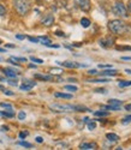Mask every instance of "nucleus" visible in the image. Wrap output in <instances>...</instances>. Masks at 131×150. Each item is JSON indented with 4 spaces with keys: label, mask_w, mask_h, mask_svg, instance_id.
Instances as JSON below:
<instances>
[{
    "label": "nucleus",
    "mask_w": 131,
    "mask_h": 150,
    "mask_svg": "<svg viewBox=\"0 0 131 150\" xmlns=\"http://www.w3.org/2000/svg\"><path fill=\"white\" fill-rule=\"evenodd\" d=\"M108 28L113 34L122 35V34H124L126 31L127 25L120 19H114V21H110L108 22Z\"/></svg>",
    "instance_id": "nucleus-1"
},
{
    "label": "nucleus",
    "mask_w": 131,
    "mask_h": 150,
    "mask_svg": "<svg viewBox=\"0 0 131 150\" xmlns=\"http://www.w3.org/2000/svg\"><path fill=\"white\" fill-rule=\"evenodd\" d=\"M14 7L17 13L24 16L30 10V0H14Z\"/></svg>",
    "instance_id": "nucleus-2"
},
{
    "label": "nucleus",
    "mask_w": 131,
    "mask_h": 150,
    "mask_svg": "<svg viewBox=\"0 0 131 150\" xmlns=\"http://www.w3.org/2000/svg\"><path fill=\"white\" fill-rule=\"evenodd\" d=\"M112 11L115 16H119V17H124L126 18L129 16L127 13V8L125 7V5L122 3V1H115L112 6Z\"/></svg>",
    "instance_id": "nucleus-3"
},
{
    "label": "nucleus",
    "mask_w": 131,
    "mask_h": 150,
    "mask_svg": "<svg viewBox=\"0 0 131 150\" xmlns=\"http://www.w3.org/2000/svg\"><path fill=\"white\" fill-rule=\"evenodd\" d=\"M49 108L53 112H59V113H65L69 110H75V106L72 105H61V103H52L49 105Z\"/></svg>",
    "instance_id": "nucleus-4"
},
{
    "label": "nucleus",
    "mask_w": 131,
    "mask_h": 150,
    "mask_svg": "<svg viewBox=\"0 0 131 150\" xmlns=\"http://www.w3.org/2000/svg\"><path fill=\"white\" fill-rule=\"evenodd\" d=\"M59 65L64 66V67H69V69H77V67H84L85 65L82 64H78V62L75 61H57Z\"/></svg>",
    "instance_id": "nucleus-5"
},
{
    "label": "nucleus",
    "mask_w": 131,
    "mask_h": 150,
    "mask_svg": "<svg viewBox=\"0 0 131 150\" xmlns=\"http://www.w3.org/2000/svg\"><path fill=\"white\" fill-rule=\"evenodd\" d=\"M36 85V82L35 81H30V79H23V84L19 85V89L21 90H30L31 88Z\"/></svg>",
    "instance_id": "nucleus-6"
},
{
    "label": "nucleus",
    "mask_w": 131,
    "mask_h": 150,
    "mask_svg": "<svg viewBox=\"0 0 131 150\" xmlns=\"http://www.w3.org/2000/svg\"><path fill=\"white\" fill-rule=\"evenodd\" d=\"M98 148V144L95 142H83L81 143L80 145V149L82 150H89V149H96Z\"/></svg>",
    "instance_id": "nucleus-7"
},
{
    "label": "nucleus",
    "mask_w": 131,
    "mask_h": 150,
    "mask_svg": "<svg viewBox=\"0 0 131 150\" xmlns=\"http://www.w3.org/2000/svg\"><path fill=\"white\" fill-rule=\"evenodd\" d=\"M78 6L83 11H89L90 10V0H78Z\"/></svg>",
    "instance_id": "nucleus-8"
},
{
    "label": "nucleus",
    "mask_w": 131,
    "mask_h": 150,
    "mask_svg": "<svg viewBox=\"0 0 131 150\" xmlns=\"http://www.w3.org/2000/svg\"><path fill=\"white\" fill-rule=\"evenodd\" d=\"M53 22H54V17L52 16V15H47L43 19H42V24L45 27H51L52 24H53Z\"/></svg>",
    "instance_id": "nucleus-9"
},
{
    "label": "nucleus",
    "mask_w": 131,
    "mask_h": 150,
    "mask_svg": "<svg viewBox=\"0 0 131 150\" xmlns=\"http://www.w3.org/2000/svg\"><path fill=\"white\" fill-rule=\"evenodd\" d=\"M0 117H6V118H12L15 117V112L12 110V108H7L4 112H0Z\"/></svg>",
    "instance_id": "nucleus-10"
},
{
    "label": "nucleus",
    "mask_w": 131,
    "mask_h": 150,
    "mask_svg": "<svg viewBox=\"0 0 131 150\" xmlns=\"http://www.w3.org/2000/svg\"><path fill=\"white\" fill-rule=\"evenodd\" d=\"M3 72H4L5 76H7L9 78H16L17 77V73L14 70H11V69H4Z\"/></svg>",
    "instance_id": "nucleus-11"
},
{
    "label": "nucleus",
    "mask_w": 131,
    "mask_h": 150,
    "mask_svg": "<svg viewBox=\"0 0 131 150\" xmlns=\"http://www.w3.org/2000/svg\"><path fill=\"white\" fill-rule=\"evenodd\" d=\"M100 45L102 47H110L113 45V39H111V37H107L106 40H100Z\"/></svg>",
    "instance_id": "nucleus-12"
},
{
    "label": "nucleus",
    "mask_w": 131,
    "mask_h": 150,
    "mask_svg": "<svg viewBox=\"0 0 131 150\" xmlns=\"http://www.w3.org/2000/svg\"><path fill=\"white\" fill-rule=\"evenodd\" d=\"M35 78H37V79H42V81H45V82L53 81V79H54L53 76H43V74H35Z\"/></svg>",
    "instance_id": "nucleus-13"
},
{
    "label": "nucleus",
    "mask_w": 131,
    "mask_h": 150,
    "mask_svg": "<svg viewBox=\"0 0 131 150\" xmlns=\"http://www.w3.org/2000/svg\"><path fill=\"white\" fill-rule=\"evenodd\" d=\"M106 137H107V139L111 141V142H117L118 139H119V136L115 134V133H107Z\"/></svg>",
    "instance_id": "nucleus-14"
},
{
    "label": "nucleus",
    "mask_w": 131,
    "mask_h": 150,
    "mask_svg": "<svg viewBox=\"0 0 131 150\" xmlns=\"http://www.w3.org/2000/svg\"><path fill=\"white\" fill-rule=\"evenodd\" d=\"M101 76H115L117 71L115 70H107V71H101Z\"/></svg>",
    "instance_id": "nucleus-15"
},
{
    "label": "nucleus",
    "mask_w": 131,
    "mask_h": 150,
    "mask_svg": "<svg viewBox=\"0 0 131 150\" xmlns=\"http://www.w3.org/2000/svg\"><path fill=\"white\" fill-rule=\"evenodd\" d=\"M54 96L56 97H60V98H68V100L72 98V95L71 94H64V93H56Z\"/></svg>",
    "instance_id": "nucleus-16"
},
{
    "label": "nucleus",
    "mask_w": 131,
    "mask_h": 150,
    "mask_svg": "<svg viewBox=\"0 0 131 150\" xmlns=\"http://www.w3.org/2000/svg\"><path fill=\"white\" fill-rule=\"evenodd\" d=\"M38 41H40L42 45H45V46H48V45L52 42L47 36H40V37H38Z\"/></svg>",
    "instance_id": "nucleus-17"
},
{
    "label": "nucleus",
    "mask_w": 131,
    "mask_h": 150,
    "mask_svg": "<svg viewBox=\"0 0 131 150\" xmlns=\"http://www.w3.org/2000/svg\"><path fill=\"white\" fill-rule=\"evenodd\" d=\"M108 103L112 105V106H118V107H120L122 103H123V101H120V100H115V98H111V100H108Z\"/></svg>",
    "instance_id": "nucleus-18"
},
{
    "label": "nucleus",
    "mask_w": 131,
    "mask_h": 150,
    "mask_svg": "<svg viewBox=\"0 0 131 150\" xmlns=\"http://www.w3.org/2000/svg\"><path fill=\"white\" fill-rule=\"evenodd\" d=\"M81 25H82L83 28H88V27L90 25V21H89L88 18H82V19H81Z\"/></svg>",
    "instance_id": "nucleus-19"
},
{
    "label": "nucleus",
    "mask_w": 131,
    "mask_h": 150,
    "mask_svg": "<svg viewBox=\"0 0 131 150\" xmlns=\"http://www.w3.org/2000/svg\"><path fill=\"white\" fill-rule=\"evenodd\" d=\"M96 117H107L108 115V112H105V110H96L94 113Z\"/></svg>",
    "instance_id": "nucleus-20"
},
{
    "label": "nucleus",
    "mask_w": 131,
    "mask_h": 150,
    "mask_svg": "<svg viewBox=\"0 0 131 150\" xmlns=\"http://www.w3.org/2000/svg\"><path fill=\"white\" fill-rule=\"evenodd\" d=\"M17 144H18V145H21V146L27 148V149H30V148H33V145H31L30 143H28V142H24V141H22V142H18Z\"/></svg>",
    "instance_id": "nucleus-21"
},
{
    "label": "nucleus",
    "mask_w": 131,
    "mask_h": 150,
    "mask_svg": "<svg viewBox=\"0 0 131 150\" xmlns=\"http://www.w3.org/2000/svg\"><path fill=\"white\" fill-rule=\"evenodd\" d=\"M65 89L69 90V91L75 93V91H77V86H75V85H65Z\"/></svg>",
    "instance_id": "nucleus-22"
},
{
    "label": "nucleus",
    "mask_w": 131,
    "mask_h": 150,
    "mask_svg": "<svg viewBox=\"0 0 131 150\" xmlns=\"http://www.w3.org/2000/svg\"><path fill=\"white\" fill-rule=\"evenodd\" d=\"M10 60H14V61H19V62H23V61H27L25 58H18V57H11Z\"/></svg>",
    "instance_id": "nucleus-23"
},
{
    "label": "nucleus",
    "mask_w": 131,
    "mask_h": 150,
    "mask_svg": "<svg viewBox=\"0 0 131 150\" xmlns=\"http://www.w3.org/2000/svg\"><path fill=\"white\" fill-rule=\"evenodd\" d=\"M118 85H119L120 88H124V86H129V85H131V81H126V82H119V83H118Z\"/></svg>",
    "instance_id": "nucleus-24"
},
{
    "label": "nucleus",
    "mask_w": 131,
    "mask_h": 150,
    "mask_svg": "<svg viewBox=\"0 0 131 150\" xmlns=\"http://www.w3.org/2000/svg\"><path fill=\"white\" fill-rule=\"evenodd\" d=\"M96 127V124H95V121H88V129L91 131V130H94Z\"/></svg>",
    "instance_id": "nucleus-25"
},
{
    "label": "nucleus",
    "mask_w": 131,
    "mask_h": 150,
    "mask_svg": "<svg viewBox=\"0 0 131 150\" xmlns=\"http://www.w3.org/2000/svg\"><path fill=\"white\" fill-rule=\"evenodd\" d=\"M89 82H93V83H99V82H101V83H106V82H108L106 78H100V79H89Z\"/></svg>",
    "instance_id": "nucleus-26"
},
{
    "label": "nucleus",
    "mask_w": 131,
    "mask_h": 150,
    "mask_svg": "<svg viewBox=\"0 0 131 150\" xmlns=\"http://www.w3.org/2000/svg\"><path fill=\"white\" fill-rule=\"evenodd\" d=\"M30 60L34 61V62H36V64H42V62H43L42 59H38V58H35V57H30Z\"/></svg>",
    "instance_id": "nucleus-27"
},
{
    "label": "nucleus",
    "mask_w": 131,
    "mask_h": 150,
    "mask_svg": "<svg viewBox=\"0 0 131 150\" xmlns=\"http://www.w3.org/2000/svg\"><path fill=\"white\" fill-rule=\"evenodd\" d=\"M5 15H6V8H5V6L0 4V16H5Z\"/></svg>",
    "instance_id": "nucleus-28"
},
{
    "label": "nucleus",
    "mask_w": 131,
    "mask_h": 150,
    "mask_svg": "<svg viewBox=\"0 0 131 150\" xmlns=\"http://www.w3.org/2000/svg\"><path fill=\"white\" fill-rule=\"evenodd\" d=\"M25 117H27V114H25L24 112H19V113H18V119L19 120H24Z\"/></svg>",
    "instance_id": "nucleus-29"
},
{
    "label": "nucleus",
    "mask_w": 131,
    "mask_h": 150,
    "mask_svg": "<svg viewBox=\"0 0 131 150\" xmlns=\"http://www.w3.org/2000/svg\"><path fill=\"white\" fill-rule=\"evenodd\" d=\"M122 122H123V124H127V122H131V115H127V117H125V118L122 120Z\"/></svg>",
    "instance_id": "nucleus-30"
},
{
    "label": "nucleus",
    "mask_w": 131,
    "mask_h": 150,
    "mask_svg": "<svg viewBox=\"0 0 131 150\" xmlns=\"http://www.w3.org/2000/svg\"><path fill=\"white\" fill-rule=\"evenodd\" d=\"M0 107H4V108H12L11 103H6V102H1L0 103Z\"/></svg>",
    "instance_id": "nucleus-31"
},
{
    "label": "nucleus",
    "mask_w": 131,
    "mask_h": 150,
    "mask_svg": "<svg viewBox=\"0 0 131 150\" xmlns=\"http://www.w3.org/2000/svg\"><path fill=\"white\" fill-rule=\"evenodd\" d=\"M27 136H28V132H27V131H22V132H19V138H22V139H24Z\"/></svg>",
    "instance_id": "nucleus-32"
},
{
    "label": "nucleus",
    "mask_w": 131,
    "mask_h": 150,
    "mask_svg": "<svg viewBox=\"0 0 131 150\" xmlns=\"http://www.w3.org/2000/svg\"><path fill=\"white\" fill-rule=\"evenodd\" d=\"M28 39H29V41H31V42H34V43L40 42V41H38V37H31V36H29Z\"/></svg>",
    "instance_id": "nucleus-33"
},
{
    "label": "nucleus",
    "mask_w": 131,
    "mask_h": 150,
    "mask_svg": "<svg viewBox=\"0 0 131 150\" xmlns=\"http://www.w3.org/2000/svg\"><path fill=\"white\" fill-rule=\"evenodd\" d=\"M7 83H9L10 85H12V86H16V85L18 84L16 79H15V81H14V79H9V81H7Z\"/></svg>",
    "instance_id": "nucleus-34"
},
{
    "label": "nucleus",
    "mask_w": 131,
    "mask_h": 150,
    "mask_svg": "<svg viewBox=\"0 0 131 150\" xmlns=\"http://www.w3.org/2000/svg\"><path fill=\"white\" fill-rule=\"evenodd\" d=\"M3 91H4V94H5V95H9V96H12V95L15 94L14 91H10V90H6V89H3Z\"/></svg>",
    "instance_id": "nucleus-35"
},
{
    "label": "nucleus",
    "mask_w": 131,
    "mask_h": 150,
    "mask_svg": "<svg viewBox=\"0 0 131 150\" xmlns=\"http://www.w3.org/2000/svg\"><path fill=\"white\" fill-rule=\"evenodd\" d=\"M95 91H96V93H102V94H106V93H107V90H106V89H102V88L95 89Z\"/></svg>",
    "instance_id": "nucleus-36"
},
{
    "label": "nucleus",
    "mask_w": 131,
    "mask_h": 150,
    "mask_svg": "<svg viewBox=\"0 0 131 150\" xmlns=\"http://www.w3.org/2000/svg\"><path fill=\"white\" fill-rule=\"evenodd\" d=\"M51 71L53 72V73H61V70L60 69H52Z\"/></svg>",
    "instance_id": "nucleus-37"
},
{
    "label": "nucleus",
    "mask_w": 131,
    "mask_h": 150,
    "mask_svg": "<svg viewBox=\"0 0 131 150\" xmlns=\"http://www.w3.org/2000/svg\"><path fill=\"white\" fill-rule=\"evenodd\" d=\"M36 142H37V143H42V142H43V138L38 136V137H36Z\"/></svg>",
    "instance_id": "nucleus-38"
},
{
    "label": "nucleus",
    "mask_w": 131,
    "mask_h": 150,
    "mask_svg": "<svg viewBox=\"0 0 131 150\" xmlns=\"http://www.w3.org/2000/svg\"><path fill=\"white\" fill-rule=\"evenodd\" d=\"M88 73H89V74H96V73H98V71H96V70H89V71H88Z\"/></svg>",
    "instance_id": "nucleus-39"
},
{
    "label": "nucleus",
    "mask_w": 131,
    "mask_h": 150,
    "mask_svg": "<svg viewBox=\"0 0 131 150\" xmlns=\"http://www.w3.org/2000/svg\"><path fill=\"white\" fill-rule=\"evenodd\" d=\"M16 37H17L18 40H24V39H25V36H24V35H16Z\"/></svg>",
    "instance_id": "nucleus-40"
},
{
    "label": "nucleus",
    "mask_w": 131,
    "mask_h": 150,
    "mask_svg": "<svg viewBox=\"0 0 131 150\" xmlns=\"http://www.w3.org/2000/svg\"><path fill=\"white\" fill-rule=\"evenodd\" d=\"M47 47H51V48H59V45H52V43H49Z\"/></svg>",
    "instance_id": "nucleus-41"
},
{
    "label": "nucleus",
    "mask_w": 131,
    "mask_h": 150,
    "mask_svg": "<svg viewBox=\"0 0 131 150\" xmlns=\"http://www.w3.org/2000/svg\"><path fill=\"white\" fill-rule=\"evenodd\" d=\"M125 110L131 112V103H129V105H126V106H125Z\"/></svg>",
    "instance_id": "nucleus-42"
},
{
    "label": "nucleus",
    "mask_w": 131,
    "mask_h": 150,
    "mask_svg": "<svg viewBox=\"0 0 131 150\" xmlns=\"http://www.w3.org/2000/svg\"><path fill=\"white\" fill-rule=\"evenodd\" d=\"M56 35H57V36H65V34H64V33H61V31H57V33H56Z\"/></svg>",
    "instance_id": "nucleus-43"
},
{
    "label": "nucleus",
    "mask_w": 131,
    "mask_h": 150,
    "mask_svg": "<svg viewBox=\"0 0 131 150\" xmlns=\"http://www.w3.org/2000/svg\"><path fill=\"white\" fill-rule=\"evenodd\" d=\"M99 67H101V69H103V67H105V69H106V67H111V65H101V64H100V65H99Z\"/></svg>",
    "instance_id": "nucleus-44"
},
{
    "label": "nucleus",
    "mask_w": 131,
    "mask_h": 150,
    "mask_svg": "<svg viewBox=\"0 0 131 150\" xmlns=\"http://www.w3.org/2000/svg\"><path fill=\"white\" fill-rule=\"evenodd\" d=\"M122 59H123V60H131V58H130V57H123Z\"/></svg>",
    "instance_id": "nucleus-45"
},
{
    "label": "nucleus",
    "mask_w": 131,
    "mask_h": 150,
    "mask_svg": "<svg viewBox=\"0 0 131 150\" xmlns=\"http://www.w3.org/2000/svg\"><path fill=\"white\" fill-rule=\"evenodd\" d=\"M6 47H7V48H15V45H7Z\"/></svg>",
    "instance_id": "nucleus-46"
},
{
    "label": "nucleus",
    "mask_w": 131,
    "mask_h": 150,
    "mask_svg": "<svg viewBox=\"0 0 131 150\" xmlns=\"http://www.w3.org/2000/svg\"><path fill=\"white\" fill-rule=\"evenodd\" d=\"M6 52V49H3V48H0V53H5Z\"/></svg>",
    "instance_id": "nucleus-47"
},
{
    "label": "nucleus",
    "mask_w": 131,
    "mask_h": 150,
    "mask_svg": "<svg viewBox=\"0 0 131 150\" xmlns=\"http://www.w3.org/2000/svg\"><path fill=\"white\" fill-rule=\"evenodd\" d=\"M1 129H3V130H4V131H7V130H9V127H7V126H3V127H1Z\"/></svg>",
    "instance_id": "nucleus-48"
},
{
    "label": "nucleus",
    "mask_w": 131,
    "mask_h": 150,
    "mask_svg": "<svg viewBox=\"0 0 131 150\" xmlns=\"http://www.w3.org/2000/svg\"><path fill=\"white\" fill-rule=\"evenodd\" d=\"M127 8H129V11H130V12H131V1H130V4H129V5H127Z\"/></svg>",
    "instance_id": "nucleus-49"
},
{
    "label": "nucleus",
    "mask_w": 131,
    "mask_h": 150,
    "mask_svg": "<svg viewBox=\"0 0 131 150\" xmlns=\"http://www.w3.org/2000/svg\"><path fill=\"white\" fill-rule=\"evenodd\" d=\"M69 81H70V82H76V79H75V78H69Z\"/></svg>",
    "instance_id": "nucleus-50"
},
{
    "label": "nucleus",
    "mask_w": 131,
    "mask_h": 150,
    "mask_svg": "<svg viewBox=\"0 0 131 150\" xmlns=\"http://www.w3.org/2000/svg\"><path fill=\"white\" fill-rule=\"evenodd\" d=\"M125 71H126L127 73H130V74H131V70H130V69H127V70H125Z\"/></svg>",
    "instance_id": "nucleus-51"
}]
</instances>
